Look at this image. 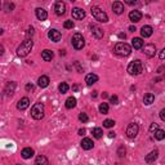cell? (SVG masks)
Here are the masks:
<instances>
[{
	"label": "cell",
	"mask_w": 165,
	"mask_h": 165,
	"mask_svg": "<svg viewBox=\"0 0 165 165\" xmlns=\"http://www.w3.org/2000/svg\"><path fill=\"white\" fill-rule=\"evenodd\" d=\"M34 41L32 39H26L21 43V45L17 48V56L18 57H27L30 54V52L32 50Z\"/></svg>",
	"instance_id": "cell-1"
},
{
	"label": "cell",
	"mask_w": 165,
	"mask_h": 165,
	"mask_svg": "<svg viewBox=\"0 0 165 165\" xmlns=\"http://www.w3.org/2000/svg\"><path fill=\"white\" fill-rule=\"evenodd\" d=\"M126 71L129 72V75H132V76L141 75L143 72V63H142V61L141 59H134V61H132V62L128 65Z\"/></svg>",
	"instance_id": "cell-2"
},
{
	"label": "cell",
	"mask_w": 165,
	"mask_h": 165,
	"mask_svg": "<svg viewBox=\"0 0 165 165\" xmlns=\"http://www.w3.org/2000/svg\"><path fill=\"white\" fill-rule=\"evenodd\" d=\"M114 52H115V54H117L120 57H128L130 53H132V47L124 41H120L115 45Z\"/></svg>",
	"instance_id": "cell-3"
},
{
	"label": "cell",
	"mask_w": 165,
	"mask_h": 165,
	"mask_svg": "<svg viewBox=\"0 0 165 165\" xmlns=\"http://www.w3.org/2000/svg\"><path fill=\"white\" fill-rule=\"evenodd\" d=\"M90 13H92V16L94 17L95 21H98V22H101V23L108 22V16H107V13H106L105 11H102L99 7H92Z\"/></svg>",
	"instance_id": "cell-4"
},
{
	"label": "cell",
	"mask_w": 165,
	"mask_h": 165,
	"mask_svg": "<svg viewBox=\"0 0 165 165\" xmlns=\"http://www.w3.org/2000/svg\"><path fill=\"white\" fill-rule=\"evenodd\" d=\"M31 116L35 120H41L44 117V103L38 102L31 108Z\"/></svg>",
	"instance_id": "cell-5"
},
{
	"label": "cell",
	"mask_w": 165,
	"mask_h": 165,
	"mask_svg": "<svg viewBox=\"0 0 165 165\" xmlns=\"http://www.w3.org/2000/svg\"><path fill=\"white\" fill-rule=\"evenodd\" d=\"M71 43H72V47H74L76 50L83 49L84 45H85V40H84V38H83V35H81L80 32L74 34V36H72V39H71Z\"/></svg>",
	"instance_id": "cell-6"
},
{
	"label": "cell",
	"mask_w": 165,
	"mask_h": 165,
	"mask_svg": "<svg viewBox=\"0 0 165 165\" xmlns=\"http://www.w3.org/2000/svg\"><path fill=\"white\" fill-rule=\"evenodd\" d=\"M138 132H140V126H138L137 123H130L126 128V137L129 140H134V138L138 135Z\"/></svg>",
	"instance_id": "cell-7"
},
{
	"label": "cell",
	"mask_w": 165,
	"mask_h": 165,
	"mask_svg": "<svg viewBox=\"0 0 165 165\" xmlns=\"http://www.w3.org/2000/svg\"><path fill=\"white\" fill-rule=\"evenodd\" d=\"M142 50H143L144 56H147L149 58H151V57H154L155 53H156V47H155L154 44H146V45H143Z\"/></svg>",
	"instance_id": "cell-8"
},
{
	"label": "cell",
	"mask_w": 165,
	"mask_h": 165,
	"mask_svg": "<svg viewBox=\"0 0 165 165\" xmlns=\"http://www.w3.org/2000/svg\"><path fill=\"white\" fill-rule=\"evenodd\" d=\"M48 38L52 40V41H54V43H58L61 40V38H62V35H61V32L56 29H50L48 31Z\"/></svg>",
	"instance_id": "cell-9"
},
{
	"label": "cell",
	"mask_w": 165,
	"mask_h": 165,
	"mask_svg": "<svg viewBox=\"0 0 165 165\" xmlns=\"http://www.w3.org/2000/svg\"><path fill=\"white\" fill-rule=\"evenodd\" d=\"M54 12L57 16H63L66 13V4L63 2H56L54 4Z\"/></svg>",
	"instance_id": "cell-10"
},
{
	"label": "cell",
	"mask_w": 165,
	"mask_h": 165,
	"mask_svg": "<svg viewBox=\"0 0 165 165\" xmlns=\"http://www.w3.org/2000/svg\"><path fill=\"white\" fill-rule=\"evenodd\" d=\"M129 20L132 21L133 23H137L142 20V13L140 11H130L129 13Z\"/></svg>",
	"instance_id": "cell-11"
},
{
	"label": "cell",
	"mask_w": 165,
	"mask_h": 165,
	"mask_svg": "<svg viewBox=\"0 0 165 165\" xmlns=\"http://www.w3.org/2000/svg\"><path fill=\"white\" fill-rule=\"evenodd\" d=\"M30 106V99L27 97H23L18 101V103H17V108H18L20 111H25L26 108H27Z\"/></svg>",
	"instance_id": "cell-12"
},
{
	"label": "cell",
	"mask_w": 165,
	"mask_h": 165,
	"mask_svg": "<svg viewBox=\"0 0 165 165\" xmlns=\"http://www.w3.org/2000/svg\"><path fill=\"white\" fill-rule=\"evenodd\" d=\"M89 27H90L92 34H93V36H94L95 39H102V38H103V31H102V29H99V27H98V26H95V25H90Z\"/></svg>",
	"instance_id": "cell-13"
},
{
	"label": "cell",
	"mask_w": 165,
	"mask_h": 165,
	"mask_svg": "<svg viewBox=\"0 0 165 165\" xmlns=\"http://www.w3.org/2000/svg\"><path fill=\"white\" fill-rule=\"evenodd\" d=\"M71 14H72L74 20H83L84 17H85V12L81 9V8H74Z\"/></svg>",
	"instance_id": "cell-14"
},
{
	"label": "cell",
	"mask_w": 165,
	"mask_h": 165,
	"mask_svg": "<svg viewBox=\"0 0 165 165\" xmlns=\"http://www.w3.org/2000/svg\"><path fill=\"white\" fill-rule=\"evenodd\" d=\"M80 146H81L83 150L89 151V150H92L93 147H94V143H93V141L90 140V138H84V140L81 141V143H80Z\"/></svg>",
	"instance_id": "cell-15"
},
{
	"label": "cell",
	"mask_w": 165,
	"mask_h": 165,
	"mask_svg": "<svg viewBox=\"0 0 165 165\" xmlns=\"http://www.w3.org/2000/svg\"><path fill=\"white\" fill-rule=\"evenodd\" d=\"M152 32H154V29L151 27V26H149V25H144L143 27L141 29V35H142V38H150L152 35Z\"/></svg>",
	"instance_id": "cell-16"
},
{
	"label": "cell",
	"mask_w": 165,
	"mask_h": 165,
	"mask_svg": "<svg viewBox=\"0 0 165 165\" xmlns=\"http://www.w3.org/2000/svg\"><path fill=\"white\" fill-rule=\"evenodd\" d=\"M35 14H36V18L39 21H45L48 18V13L45 9H43V8H38L35 11Z\"/></svg>",
	"instance_id": "cell-17"
},
{
	"label": "cell",
	"mask_w": 165,
	"mask_h": 165,
	"mask_svg": "<svg viewBox=\"0 0 165 165\" xmlns=\"http://www.w3.org/2000/svg\"><path fill=\"white\" fill-rule=\"evenodd\" d=\"M34 154H35V151H34L31 147H26V149H23V150L21 151V156H22L23 159H26V160H27V159H31L32 156H34Z\"/></svg>",
	"instance_id": "cell-18"
},
{
	"label": "cell",
	"mask_w": 165,
	"mask_h": 165,
	"mask_svg": "<svg viewBox=\"0 0 165 165\" xmlns=\"http://www.w3.org/2000/svg\"><path fill=\"white\" fill-rule=\"evenodd\" d=\"M112 11H114L115 14H121L124 12V4L121 2H115L112 4Z\"/></svg>",
	"instance_id": "cell-19"
},
{
	"label": "cell",
	"mask_w": 165,
	"mask_h": 165,
	"mask_svg": "<svg viewBox=\"0 0 165 165\" xmlns=\"http://www.w3.org/2000/svg\"><path fill=\"white\" fill-rule=\"evenodd\" d=\"M158 156H159V151H158V150H154V151H151L149 155H146L144 160H146V163L151 164V163H154L156 159H158Z\"/></svg>",
	"instance_id": "cell-20"
},
{
	"label": "cell",
	"mask_w": 165,
	"mask_h": 165,
	"mask_svg": "<svg viewBox=\"0 0 165 165\" xmlns=\"http://www.w3.org/2000/svg\"><path fill=\"white\" fill-rule=\"evenodd\" d=\"M49 77L47 75H41L39 79H38V85L40 86V88H47V86L49 85Z\"/></svg>",
	"instance_id": "cell-21"
},
{
	"label": "cell",
	"mask_w": 165,
	"mask_h": 165,
	"mask_svg": "<svg viewBox=\"0 0 165 165\" xmlns=\"http://www.w3.org/2000/svg\"><path fill=\"white\" fill-rule=\"evenodd\" d=\"M53 52L52 50H49V49H44L41 52V58L45 61V62H49V61H52L53 59Z\"/></svg>",
	"instance_id": "cell-22"
},
{
	"label": "cell",
	"mask_w": 165,
	"mask_h": 165,
	"mask_svg": "<svg viewBox=\"0 0 165 165\" xmlns=\"http://www.w3.org/2000/svg\"><path fill=\"white\" fill-rule=\"evenodd\" d=\"M14 90H16V83L14 81H9L5 86V93L8 97H11V95L14 94Z\"/></svg>",
	"instance_id": "cell-23"
},
{
	"label": "cell",
	"mask_w": 165,
	"mask_h": 165,
	"mask_svg": "<svg viewBox=\"0 0 165 165\" xmlns=\"http://www.w3.org/2000/svg\"><path fill=\"white\" fill-rule=\"evenodd\" d=\"M98 81V76L95 75V74H88L85 76V83L86 85H93L94 83H97Z\"/></svg>",
	"instance_id": "cell-24"
},
{
	"label": "cell",
	"mask_w": 165,
	"mask_h": 165,
	"mask_svg": "<svg viewBox=\"0 0 165 165\" xmlns=\"http://www.w3.org/2000/svg\"><path fill=\"white\" fill-rule=\"evenodd\" d=\"M132 48H134V49H142L143 48V40L141 39V38H134L133 40H132Z\"/></svg>",
	"instance_id": "cell-25"
},
{
	"label": "cell",
	"mask_w": 165,
	"mask_h": 165,
	"mask_svg": "<svg viewBox=\"0 0 165 165\" xmlns=\"http://www.w3.org/2000/svg\"><path fill=\"white\" fill-rule=\"evenodd\" d=\"M154 101H155V95H154L152 93H147V94H144V97H143V103H144L146 106L152 105Z\"/></svg>",
	"instance_id": "cell-26"
},
{
	"label": "cell",
	"mask_w": 165,
	"mask_h": 165,
	"mask_svg": "<svg viewBox=\"0 0 165 165\" xmlns=\"http://www.w3.org/2000/svg\"><path fill=\"white\" fill-rule=\"evenodd\" d=\"M65 106H66V108H68V110L74 108V107L76 106V98H75V97H68V98L66 99V102H65Z\"/></svg>",
	"instance_id": "cell-27"
},
{
	"label": "cell",
	"mask_w": 165,
	"mask_h": 165,
	"mask_svg": "<svg viewBox=\"0 0 165 165\" xmlns=\"http://www.w3.org/2000/svg\"><path fill=\"white\" fill-rule=\"evenodd\" d=\"M35 165H49V161L44 155H39L35 159Z\"/></svg>",
	"instance_id": "cell-28"
},
{
	"label": "cell",
	"mask_w": 165,
	"mask_h": 165,
	"mask_svg": "<svg viewBox=\"0 0 165 165\" xmlns=\"http://www.w3.org/2000/svg\"><path fill=\"white\" fill-rule=\"evenodd\" d=\"M154 138H155L156 141H163L164 138H165V132H164V130H161V129H158L154 133Z\"/></svg>",
	"instance_id": "cell-29"
},
{
	"label": "cell",
	"mask_w": 165,
	"mask_h": 165,
	"mask_svg": "<svg viewBox=\"0 0 165 165\" xmlns=\"http://www.w3.org/2000/svg\"><path fill=\"white\" fill-rule=\"evenodd\" d=\"M92 134L95 140H99V138H102V135H103V130L101 128H94V129H92Z\"/></svg>",
	"instance_id": "cell-30"
},
{
	"label": "cell",
	"mask_w": 165,
	"mask_h": 165,
	"mask_svg": "<svg viewBox=\"0 0 165 165\" xmlns=\"http://www.w3.org/2000/svg\"><path fill=\"white\" fill-rule=\"evenodd\" d=\"M68 89H70V86H68L67 83H61V84L58 85V90H59V93H62V94L67 93Z\"/></svg>",
	"instance_id": "cell-31"
},
{
	"label": "cell",
	"mask_w": 165,
	"mask_h": 165,
	"mask_svg": "<svg viewBox=\"0 0 165 165\" xmlns=\"http://www.w3.org/2000/svg\"><path fill=\"white\" fill-rule=\"evenodd\" d=\"M99 112L101 114H103V115H106V114H108V105L107 103H101L99 105Z\"/></svg>",
	"instance_id": "cell-32"
},
{
	"label": "cell",
	"mask_w": 165,
	"mask_h": 165,
	"mask_svg": "<svg viewBox=\"0 0 165 165\" xmlns=\"http://www.w3.org/2000/svg\"><path fill=\"white\" fill-rule=\"evenodd\" d=\"M115 125V121L114 120H111V119H107L103 121V128H112Z\"/></svg>",
	"instance_id": "cell-33"
},
{
	"label": "cell",
	"mask_w": 165,
	"mask_h": 165,
	"mask_svg": "<svg viewBox=\"0 0 165 165\" xmlns=\"http://www.w3.org/2000/svg\"><path fill=\"white\" fill-rule=\"evenodd\" d=\"M125 154H126L125 147H124V146H120L119 149H117V155H119V158H125Z\"/></svg>",
	"instance_id": "cell-34"
},
{
	"label": "cell",
	"mask_w": 165,
	"mask_h": 165,
	"mask_svg": "<svg viewBox=\"0 0 165 165\" xmlns=\"http://www.w3.org/2000/svg\"><path fill=\"white\" fill-rule=\"evenodd\" d=\"M79 120L83 121V123H88V121H89V117H88V115H86V114L81 112V114L79 115Z\"/></svg>",
	"instance_id": "cell-35"
},
{
	"label": "cell",
	"mask_w": 165,
	"mask_h": 165,
	"mask_svg": "<svg viewBox=\"0 0 165 165\" xmlns=\"http://www.w3.org/2000/svg\"><path fill=\"white\" fill-rule=\"evenodd\" d=\"M74 26H75V23L72 21H65V23H63L65 29H74Z\"/></svg>",
	"instance_id": "cell-36"
},
{
	"label": "cell",
	"mask_w": 165,
	"mask_h": 165,
	"mask_svg": "<svg viewBox=\"0 0 165 165\" xmlns=\"http://www.w3.org/2000/svg\"><path fill=\"white\" fill-rule=\"evenodd\" d=\"M110 102L112 103V105H117V103H119L117 95H111V97H110Z\"/></svg>",
	"instance_id": "cell-37"
},
{
	"label": "cell",
	"mask_w": 165,
	"mask_h": 165,
	"mask_svg": "<svg viewBox=\"0 0 165 165\" xmlns=\"http://www.w3.org/2000/svg\"><path fill=\"white\" fill-rule=\"evenodd\" d=\"M158 129H160L159 125L156 124V123H154V124H151V126H150V132H151V133H155Z\"/></svg>",
	"instance_id": "cell-38"
},
{
	"label": "cell",
	"mask_w": 165,
	"mask_h": 165,
	"mask_svg": "<svg viewBox=\"0 0 165 165\" xmlns=\"http://www.w3.org/2000/svg\"><path fill=\"white\" fill-rule=\"evenodd\" d=\"M13 9H14V4H9V3L5 4V11L7 12H12Z\"/></svg>",
	"instance_id": "cell-39"
},
{
	"label": "cell",
	"mask_w": 165,
	"mask_h": 165,
	"mask_svg": "<svg viewBox=\"0 0 165 165\" xmlns=\"http://www.w3.org/2000/svg\"><path fill=\"white\" fill-rule=\"evenodd\" d=\"M32 35H34V27H30V29L27 30V34H26V36H27V39H30Z\"/></svg>",
	"instance_id": "cell-40"
},
{
	"label": "cell",
	"mask_w": 165,
	"mask_h": 165,
	"mask_svg": "<svg viewBox=\"0 0 165 165\" xmlns=\"http://www.w3.org/2000/svg\"><path fill=\"white\" fill-rule=\"evenodd\" d=\"M159 115H160V119H161L163 121H165V108H163V110L160 111V114H159Z\"/></svg>",
	"instance_id": "cell-41"
},
{
	"label": "cell",
	"mask_w": 165,
	"mask_h": 165,
	"mask_svg": "<svg viewBox=\"0 0 165 165\" xmlns=\"http://www.w3.org/2000/svg\"><path fill=\"white\" fill-rule=\"evenodd\" d=\"M159 58L160 59H165V48H163V50L159 53Z\"/></svg>",
	"instance_id": "cell-42"
},
{
	"label": "cell",
	"mask_w": 165,
	"mask_h": 165,
	"mask_svg": "<svg viewBox=\"0 0 165 165\" xmlns=\"http://www.w3.org/2000/svg\"><path fill=\"white\" fill-rule=\"evenodd\" d=\"M32 89H34V85H32V84H30V83L26 84V90L30 92V90H32Z\"/></svg>",
	"instance_id": "cell-43"
},
{
	"label": "cell",
	"mask_w": 165,
	"mask_h": 165,
	"mask_svg": "<svg viewBox=\"0 0 165 165\" xmlns=\"http://www.w3.org/2000/svg\"><path fill=\"white\" fill-rule=\"evenodd\" d=\"M125 3L129 5H133V4H135V0H125Z\"/></svg>",
	"instance_id": "cell-44"
},
{
	"label": "cell",
	"mask_w": 165,
	"mask_h": 165,
	"mask_svg": "<svg viewBox=\"0 0 165 165\" xmlns=\"http://www.w3.org/2000/svg\"><path fill=\"white\" fill-rule=\"evenodd\" d=\"M115 132H108V138H115Z\"/></svg>",
	"instance_id": "cell-45"
},
{
	"label": "cell",
	"mask_w": 165,
	"mask_h": 165,
	"mask_svg": "<svg viewBox=\"0 0 165 165\" xmlns=\"http://www.w3.org/2000/svg\"><path fill=\"white\" fill-rule=\"evenodd\" d=\"M85 134V129L83 128V129H79V135H84Z\"/></svg>",
	"instance_id": "cell-46"
},
{
	"label": "cell",
	"mask_w": 165,
	"mask_h": 165,
	"mask_svg": "<svg viewBox=\"0 0 165 165\" xmlns=\"http://www.w3.org/2000/svg\"><path fill=\"white\" fill-rule=\"evenodd\" d=\"M119 38H120V39H125L126 35H125V34H119Z\"/></svg>",
	"instance_id": "cell-47"
},
{
	"label": "cell",
	"mask_w": 165,
	"mask_h": 165,
	"mask_svg": "<svg viewBox=\"0 0 165 165\" xmlns=\"http://www.w3.org/2000/svg\"><path fill=\"white\" fill-rule=\"evenodd\" d=\"M129 31H132V32H134V31H135V27H134V26H130V27H129Z\"/></svg>",
	"instance_id": "cell-48"
},
{
	"label": "cell",
	"mask_w": 165,
	"mask_h": 165,
	"mask_svg": "<svg viewBox=\"0 0 165 165\" xmlns=\"http://www.w3.org/2000/svg\"><path fill=\"white\" fill-rule=\"evenodd\" d=\"M77 89H79V86H77V85H74V86H72V90H74V92H77Z\"/></svg>",
	"instance_id": "cell-49"
},
{
	"label": "cell",
	"mask_w": 165,
	"mask_h": 165,
	"mask_svg": "<svg viewBox=\"0 0 165 165\" xmlns=\"http://www.w3.org/2000/svg\"><path fill=\"white\" fill-rule=\"evenodd\" d=\"M92 97H93V98L97 97V92H93V93H92Z\"/></svg>",
	"instance_id": "cell-50"
},
{
	"label": "cell",
	"mask_w": 165,
	"mask_h": 165,
	"mask_svg": "<svg viewBox=\"0 0 165 165\" xmlns=\"http://www.w3.org/2000/svg\"><path fill=\"white\" fill-rule=\"evenodd\" d=\"M102 97H103V98H106V97H107V93H106V92H103V94H102Z\"/></svg>",
	"instance_id": "cell-51"
}]
</instances>
